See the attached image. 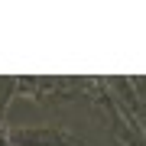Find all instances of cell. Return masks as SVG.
I'll list each match as a JSON object with an SVG mask.
<instances>
[{
	"label": "cell",
	"mask_w": 146,
	"mask_h": 146,
	"mask_svg": "<svg viewBox=\"0 0 146 146\" xmlns=\"http://www.w3.org/2000/svg\"><path fill=\"white\" fill-rule=\"evenodd\" d=\"M13 146H81L68 130L55 127H33V130H13L7 136Z\"/></svg>",
	"instance_id": "6da1fadb"
}]
</instances>
